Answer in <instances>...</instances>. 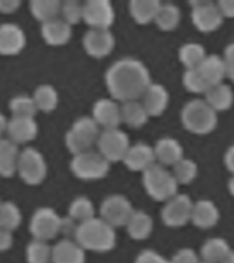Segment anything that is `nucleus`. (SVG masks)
I'll return each instance as SVG.
<instances>
[{
    "label": "nucleus",
    "instance_id": "nucleus-1",
    "mask_svg": "<svg viewBox=\"0 0 234 263\" xmlns=\"http://www.w3.org/2000/svg\"><path fill=\"white\" fill-rule=\"evenodd\" d=\"M107 90L111 98L119 103L140 100L151 85V73L147 65L137 58H121L106 70L104 74Z\"/></svg>",
    "mask_w": 234,
    "mask_h": 263
},
{
    "label": "nucleus",
    "instance_id": "nucleus-2",
    "mask_svg": "<svg viewBox=\"0 0 234 263\" xmlns=\"http://www.w3.org/2000/svg\"><path fill=\"white\" fill-rule=\"evenodd\" d=\"M74 240L85 251L104 254L114 250L116 246V232L115 228L107 223L104 219L94 217L78 223Z\"/></svg>",
    "mask_w": 234,
    "mask_h": 263
},
{
    "label": "nucleus",
    "instance_id": "nucleus-3",
    "mask_svg": "<svg viewBox=\"0 0 234 263\" xmlns=\"http://www.w3.org/2000/svg\"><path fill=\"white\" fill-rule=\"evenodd\" d=\"M181 122L193 135H208L218 125V112L204 99H192L181 110Z\"/></svg>",
    "mask_w": 234,
    "mask_h": 263
},
{
    "label": "nucleus",
    "instance_id": "nucleus-4",
    "mask_svg": "<svg viewBox=\"0 0 234 263\" xmlns=\"http://www.w3.org/2000/svg\"><path fill=\"white\" fill-rule=\"evenodd\" d=\"M143 186L148 196L156 201H167L178 193V182L171 170L156 162L143 173Z\"/></svg>",
    "mask_w": 234,
    "mask_h": 263
},
{
    "label": "nucleus",
    "instance_id": "nucleus-5",
    "mask_svg": "<svg viewBox=\"0 0 234 263\" xmlns=\"http://www.w3.org/2000/svg\"><path fill=\"white\" fill-rule=\"evenodd\" d=\"M111 163L96 149L74 155L70 160V170L80 180H102L110 173Z\"/></svg>",
    "mask_w": 234,
    "mask_h": 263
},
{
    "label": "nucleus",
    "instance_id": "nucleus-6",
    "mask_svg": "<svg viewBox=\"0 0 234 263\" xmlns=\"http://www.w3.org/2000/svg\"><path fill=\"white\" fill-rule=\"evenodd\" d=\"M48 173V164L44 155L37 148L26 147L20 154L16 174L25 184L34 186L45 180Z\"/></svg>",
    "mask_w": 234,
    "mask_h": 263
},
{
    "label": "nucleus",
    "instance_id": "nucleus-7",
    "mask_svg": "<svg viewBox=\"0 0 234 263\" xmlns=\"http://www.w3.org/2000/svg\"><path fill=\"white\" fill-rule=\"evenodd\" d=\"M62 217L52 207H38L33 211L29 221V233L34 240L47 241L53 240L61 233Z\"/></svg>",
    "mask_w": 234,
    "mask_h": 263
},
{
    "label": "nucleus",
    "instance_id": "nucleus-8",
    "mask_svg": "<svg viewBox=\"0 0 234 263\" xmlns=\"http://www.w3.org/2000/svg\"><path fill=\"white\" fill-rule=\"evenodd\" d=\"M134 210L127 196L122 193H111L100 203L99 217L104 219L107 223H110L112 228H121L126 226Z\"/></svg>",
    "mask_w": 234,
    "mask_h": 263
},
{
    "label": "nucleus",
    "instance_id": "nucleus-9",
    "mask_svg": "<svg viewBox=\"0 0 234 263\" xmlns=\"http://www.w3.org/2000/svg\"><path fill=\"white\" fill-rule=\"evenodd\" d=\"M96 147H98V151L110 163L122 162L127 149L130 147V139L126 132H123L119 127L102 130L96 141Z\"/></svg>",
    "mask_w": 234,
    "mask_h": 263
},
{
    "label": "nucleus",
    "instance_id": "nucleus-10",
    "mask_svg": "<svg viewBox=\"0 0 234 263\" xmlns=\"http://www.w3.org/2000/svg\"><path fill=\"white\" fill-rule=\"evenodd\" d=\"M193 203L194 201L189 195L180 192L167 201H164V205L160 211V218L164 225L168 228H181L190 222Z\"/></svg>",
    "mask_w": 234,
    "mask_h": 263
},
{
    "label": "nucleus",
    "instance_id": "nucleus-11",
    "mask_svg": "<svg viewBox=\"0 0 234 263\" xmlns=\"http://www.w3.org/2000/svg\"><path fill=\"white\" fill-rule=\"evenodd\" d=\"M190 18L193 25L201 33H212L223 24V15L217 3L209 0L190 2Z\"/></svg>",
    "mask_w": 234,
    "mask_h": 263
},
{
    "label": "nucleus",
    "instance_id": "nucleus-12",
    "mask_svg": "<svg viewBox=\"0 0 234 263\" xmlns=\"http://www.w3.org/2000/svg\"><path fill=\"white\" fill-rule=\"evenodd\" d=\"M84 22L90 29H108L115 22V8L110 0H86Z\"/></svg>",
    "mask_w": 234,
    "mask_h": 263
},
{
    "label": "nucleus",
    "instance_id": "nucleus-13",
    "mask_svg": "<svg viewBox=\"0 0 234 263\" xmlns=\"http://www.w3.org/2000/svg\"><path fill=\"white\" fill-rule=\"evenodd\" d=\"M82 47L92 58L108 57L115 48V37L108 29H89L82 37Z\"/></svg>",
    "mask_w": 234,
    "mask_h": 263
},
{
    "label": "nucleus",
    "instance_id": "nucleus-14",
    "mask_svg": "<svg viewBox=\"0 0 234 263\" xmlns=\"http://www.w3.org/2000/svg\"><path fill=\"white\" fill-rule=\"evenodd\" d=\"M92 118L102 127V130L116 129L122 123L121 104L112 98H100L93 103Z\"/></svg>",
    "mask_w": 234,
    "mask_h": 263
},
{
    "label": "nucleus",
    "instance_id": "nucleus-15",
    "mask_svg": "<svg viewBox=\"0 0 234 263\" xmlns=\"http://www.w3.org/2000/svg\"><path fill=\"white\" fill-rule=\"evenodd\" d=\"M122 163L131 172H140L143 174L147 168L156 163L153 147L147 143H143V141L130 144Z\"/></svg>",
    "mask_w": 234,
    "mask_h": 263
},
{
    "label": "nucleus",
    "instance_id": "nucleus-16",
    "mask_svg": "<svg viewBox=\"0 0 234 263\" xmlns=\"http://www.w3.org/2000/svg\"><path fill=\"white\" fill-rule=\"evenodd\" d=\"M26 34L20 25L7 22L0 25V55L14 57L25 48Z\"/></svg>",
    "mask_w": 234,
    "mask_h": 263
},
{
    "label": "nucleus",
    "instance_id": "nucleus-17",
    "mask_svg": "<svg viewBox=\"0 0 234 263\" xmlns=\"http://www.w3.org/2000/svg\"><path fill=\"white\" fill-rule=\"evenodd\" d=\"M7 139L21 145V144L32 143L38 135V125L34 118L24 117H11L8 119Z\"/></svg>",
    "mask_w": 234,
    "mask_h": 263
},
{
    "label": "nucleus",
    "instance_id": "nucleus-18",
    "mask_svg": "<svg viewBox=\"0 0 234 263\" xmlns=\"http://www.w3.org/2000/svg\"><path fill=\"white\" fill-rule=\"evenodd\" d=\"M140 102L143 103L149 117H160L168 107L170 93L163 84L151 82V85L145 89Z\"/></svg>",
    "mask_w": 234,
    "mask_h": 263
},
{
    "label": "nucleus",
    "instance_id": "nucleus-19",
    "mask_svg": "<svg viewBox=\"0 0 234 263\" xmlns=\"http://www.w3.org/2000/svg\"><path fill=\"white\" fill-rule=\"evenodd\" d=\"M152 147H153V152H155L156 162L163 164L166 167H168V166L172 167L177 162H180L184 158L182 144L171 136L160 137L159 140H156Z\"/></svg>",
    "mask_w": 234,
    "mask_h": 263
},
{
    "label": "nucleus",
    "instance_id": "nucleus-20",
    "mask_svg": "<svg viewBox=\"0 0 234 263\" xmlns=\"http://www.w3.org/2000/svg\"><path fill=\"white\" fill-rule=\"evenodd\" d=\"M85 252L74 238H62L52 246L51 263H85Z\"/></svg>",
    "mask_w": 234,
    "mask_h": 263
},
{
    "label": "nucleus",
    "instance_id": "nucleus-21",
    "mask_svg": "<svg viewBox=\"0 0 234 263\" xmlns=\"http://www.w3.org/2000/svg\"><path fill=\"white\" fill-rule=\"evenodd\" d=\"M219 218H221V211L212 200L199 199L193 203L190 222L196 228H200V229L213 228L219 222Z\"/></svg>",
    "mask_w": 234,
    "mask_h": 263
},
{
    "label": "nucleus",
    "instance_id": "nucleus-22",
    "mask_svg": "<svg viewBox=\"0 0 234 263\" xmlns=\"http://www.w3.org/2000/svg\"><path fill=\"white\" fill-rule=\"evenodd\" d=\"M40 32L43 40L47 44L52 45V47H61L70 41L73 36V26H70L59 16L56 20L41 24Z\"/></svg>",
    "mask_w": 234,
    "mask_h": 263
},
{
    "label": "nucleus",
    "instance_id": "nucleus-23",
    "mask_svg": "<svg viewBox=\"0 0 234 263\" xmlns=\"http://www.w3.org/2000/svg\"><path fill=\"white\" fill-rule=\"evenodd\" d=\"M20 154V145L7 137L0 139V176L8 178L15 174Z\"/></svg>",
    "mask_w": 234,
    "mask_h": 263
},
{
    "label": "nucleus",
    "instance_id": "nucleus-24",
    "mask_svg": "<svg viewBox=\"0 0 234 263\" xmlns=\"http://www.w3.org/2000/svg\"><path fill=\"white\" fill-rule=\"evenodd\" d=\"M200 70L201 76L208 82L209 86L222 84L226 78V66L222 55L218 53H207V57L201 65L197 67Z\"/></svg>",
    "mask_w": 234,
    "mask_h": 263
},
{
    "label": "nucleus",
    "instance_id": "nucleus-25",
    "mask_svg": "<svg viewBox=\"0 0 234 263\" xmlns=\"http://www.w3.org/2000/svg\"><path fill=\"white\" fill-rule=\"evenodd\" d=\"M204 100L217 112L227 111L234 104V90L229 84H218L211 86L204 95Z\"/></svg>",
    "mask_w": 234,
    "mask_h": 263
},
{
    "label": "nucleus",
    "instance_id": "nucleus-26",
    "mask_svg": "<svg viewBox=\"0 0 234 263\" xmlns=\"http://www.w3.org/2000/svg\"><path fill=\"white\" fill-rule=\"evenodd\" d=\"M125 228L133 240H145L151 236L153 230V218L144 210H134Z\"/></svg>",
    "mask_w": 234,
    "mask_h": 263
},
{
    "label": "nucleus",
    "instance_id": "nucleus-27",
    "mask_svg": "<svg viewBox=\"0 0 234 263\" xmlns=\"http://www.w3.org/2000/svg\"><path fill=\"white\" fill-rule=\"evenodd\" d=\"M231 252V247L223 237L207 238L200 247V259L208 263H221Z\"/></svg>",
    "mask_w": 234,
    "mask_h": 263
},
{
    "label": "nucleus",
    "instance_id": "nucleus-28",
    "mask_svg": "<svg viewBox=\"0 0 234 263\" xmlns=\"http://www.w3.org/2000/svg\"><path fill=\"white\" fill-rule=\"evenodd\" d=\"M121 115H122V123L127 125L131 129L143 127L144 125H147L151 118L140 100L121 103Z\"/></svg>",
    "mask_w": 234,
    "mask_h": 263
},
{
    "label": "nucleus",
    "instance_id": "nucleus-29",
    "mask_svg": "<svg viewBox=\"0 0 234 263\" xmlns=\"http://www.w3.org/2000/svg\"><path fill=\"white\" fill-rule=\"evenodd\" d=\"M160 4L159 0H130L129 12L135 24L148 25L155 22Z\"/></svg>",
    "mask_w": 234,
    "mask_h": 263
},
{
    "label": "nucleus",
    "instance_id": "nucleus-30",
    "mask_svg": "<svg viewBox=\"0 0 234 263\" xmlns=\"http://www.w3.org/2000/svg\"><path fill=\"white\" fill-rule=\"evenodd\" d=\"M61 0H30L29 10L37 21L41 24L56 20L61 16Z\"/></svg>",
    "mask_w": 234,
    "mask_h": 263
},
{
    "label": "nucleus",
    "instance_id": "nucleus-31",
    "mask_svg": "<svg viewBox=\"0 0 234 263\" xmlns=\"http://www.w3.org/2000/svg\"><path fill=\"white\" fill-rule=\"evenodd\" d=\"M205 57H207V51L200 43H196V41L184 43L178 48V59L185 66V70L199 67Z\"/></svg>",
    "mask_w": 234,
    "mask_h": 263
},
{
    "label": "nucleus",
    "instance_id": "nucleus-32",
    "mask_svg": "<svg viewBox=\"0 0 234 263\" xmlns=\"http://www.w3.org/2000/svg\"><path fill=\"white\" fill-rule=\"evenodd\" d=\"M33 100L36 103L37 110L43 112H52L59 104V93L56 88L51 84H41L33 92Z\"/></svg>",
    "mask_w": 234,
    "mask_h": 263
},
{
    "label": "nucleus",
    "instance_id": "nucleus-33",
    "mask_svg": "<svg viewBox=\"0 0 234 263\" xmlns=\"http://www.w3.org/2000/svg\"><path fill=\"white\" fill-rule=\"evenodd\" d=\"M70 130L74 132L78 137L85 140L86 143H89L90 145H94L96 141H98L99 136L102 133V127L99 126L98 122L92 117L82 115V117H78L77 119H74Z\"/></svg>",
    "mask_w": 234,
    "mask_h": 263
},
{
    "label": "nucleus",
    "instance_id": "nucleus-34",
    "mask_svg": "<svg viewBox=\"0 0 234 263\" xmlns=\"http://www.w3.org/2000/svg\"><path fill=\"white\" fill-rule=\"evenodd\" d=\"M181 22V10L174 3H162L155 18V25L163 32H171Z\"/></svg>",
    "mask_w": 234,
    "mask_h": 263
},
{
    "label": "nucleus",
    "instance_id": "nucleus-35",
    "mask_svg": "<svg viewBox=\"0 0 234 263\" xmlns=\"http://www.w3.org/2000/svg\"><path fill=\"white\" fill-rule=\"evenodd\" d=\"M69 217H71L78 223L85 222L90 218L96 217V207L94 203L88 196H75L69 204Z\"/></svg>",
    "mask_w": 234,
    "mask_h": 263
},
{
    "label": "nucleus",
    "instance_id": "nucleus-36",
    "mask_svg": "<svg viewBox=\"0 0 234 263\" xmlns=\"http://www.w3.org/2000/svg\"><path fill=\"white\" fill-rule=\"evenodd\" d=\"M8 108L11 111L12 117H24V118H34V115L38 112L33 96L26 93L12 96L8 102Z\"/></svg>",
    "mask_w": 234,
    "mask_h": 263
},
{
    "label": "nucleus",
    "instance_id": "nucleus-37",
    "mask_svg": "<svg viewBox=\"0 0 234 263\" xmlns=\"http://www.w3.org/2000/svg\"><path fill=\"white\" fill-rule=\"evenodd\" d=\"M22 222V213L14 201H2L0 204V229L14 232Z\"/></svg>",
    "mask_w": 234,
    "mask_h": 263
},
{
    "label": "nucleus",
    "instance_id": "nucleus-38",
    "mask_svg": "<svg viewBox=\"0 0 234 263\" xmlns=\"http://www.w3.org/2000/svg\"><path fill=\"white\" fill-rule=\"evenodd\" d=\"M171 173L178 185H188L196 180L199 174V166L193 159L182 158L171 167Z\"/></svg>",
    "mask_w": 234,
    "mask_h": 263
},
{
    "label": "nucleus",
    "instance_id": "nucleus-39",
    "mask_svg": "<svg viewBox=\"0 0 234 263\" xmlns=\"http://www.w3.org/2000/svg\"><path fill=\"white\" fill-rule=\"evenodd\" d=\"M26 262L28 263H51L52 262V247L47 241L34 240L26 246Z\"/></svg>",
    "mask_w": 234,
    "mask_h": 263
},
{
    "label": "nucleus",
    "instance_id": "nucleus-40",
    "mask_svg": "<svg viewBox=\"0 0 234 263\" xmlns=\"http://www.w3.org/2000/svg\"><path fill=\"white\" fill-rule=\"evenodd\" d=\"M182 84L188 92L196 95H205V92L211 88L197 67L185 70L184 76H182Z\"/></svg>",
    "mask_w": 234,
    "mask_h": 263
},
{
    "label": "nucleus",
    "instance_id": "nucleus-41",
    "mask_svg": "<svg viewBox=\"0 0 234 263\" xmlns=\"http://www.w3.org/2000/svg\"><path fill=\"white\" fill-rule=\"evenodd\" d=\"M61 18L74 26L84 21V3L78 0H65L61 6Z\"/></svg>",
    "mask_w": 234,
    "mask_h": 263
},
{
    "label": "nucleus",
    "instance_id": "nucleus-42",
    "mask_svg": "<svg viewBox=\"0 0 234 263\" xmlns=\"http://www.w3.org/2000/svg\"><path fill=\"white\" fill-rule=\"evenodd\" d=\"M65 144L67 149L70 151V154H73L74 155H80L82 152L90 151V149H93V145H90L89 143H86L85 140H82L81 137H78L74 132L69 130L66 132L65 135Z\"/></svg>",
    "mask_w": 234,
    "mask_h": 263
},
{
    "label": "nucleus",
    "instance_id": "nucleus-43",
    "mask_svg": "<svg viewBox=\"0 0 234 263\" xmlns=\"http://www.w3.org/2000/svg\"><path fill=\"white\" fill-rule=\"evenodd\" d=\"M171 263H200V255L193 248H181L170 259Z\"/></svg>",
    "mask_w": 234,
    "mask_h": 263
},
{
    "label": "nucleus",
    "instance_id": "nucleus-44",
    "mask_svg": "<svg viewBox=\"0 0 234 263\" xmlns=\"http://www.w3.org/2000/svg\"><path fill=\"white\" fill-rule=\"evenodd\" d=\"M223 62L226 66V78L234 82V41H230L223 49Z\"/></svg>",
    "mask_w": 234,
    "mask_h": 263
},
{
    "label": "nucleus",
    "instance_id": "nucleus-45",
    "mask_svg": "<svg viewBox=\"0 0 234 263\" xmlns=\"http://www.w3.org/2000/svg\"><path fill=\"white\" fill-rule=\"evenodd\" d=\"M134 263H171V260L153 250H143L135 256Z\"/></svg>",
    "mask_w": 234,
    "mask_h": 263
},
{
    "label": "nucleus",
    "instance_id": "nucleus-46",
    "mask_svg": "<svg viewBox=\"0 0 234 263\" xmlns=\"http://www.w3.org/2000/svg\"><path fill=\"white\" fill-rule=\"evenodd\" d=\"M78 229V222L74 221L73 218L66 215L62 217L61 221V233L65 236V238H74L75 232Z\"/></svg>",
    "mask_w": 234,
    "mask_h": 263
},
{
    "label": "nucleus",
    "instance_id": "nucleus-47",
    "mask_svg": "<svg viewBox=\"0 0 234 263\" xmlns=\"http://www.w3.org/2000/svg\"><path fill=\"white\" fill-rule=\"evenodd\" d=\"M12 244H14L12 232L0 229V252H6V251H8L12 247Z\"/></svg>",
    "mask_w": 234,
    "mask_h": 263
},
{
    "label": "nucleus",
    "instance_id": "nucleus-48",
    "mask_svg": "<svg viewBox=\"0 0 234 263\" xmlns=\"http://www.w3.org/2000/svg\"><path fill=\"white\" fill-rule=\"evenodd\" d=\"M21 7L20 0H0V12L2 14H14Z\"/></svg>",
    "mask_w": 234,
    "mask_h": 263
},
{
    "label": "nucleus",
    "instance_id": "nucleus-49",
    "mask_svg": "<svg viewBox=\"0 0 234 263\" xmlns=\"http://www.w3.org/2000/svg\"><path fill=\"white\" fill-rule=\"evenodd\" d=\"M217 4L223 18H234V0H219Z\"/></svg>",
    "mask_w": 234,
    "mask_h": 263
},
{
    "label": "nucleus",
    "instance_id": "nucleus-50",
    "mask_svg": "<svg viewBox=\"0 0 234 263\" xmlns=\"http://www.w3.org/2000/svg\"><path fill=\"white\" fill-rule=\"evenodd\" d=\"M223 162H225L226 168L231 174H234V143L226 149L225 155H223Z\"/></svg>",
    "mask_w": 234,
    "mask_h": 263
},
{
    "label": "nucleus",
    "instance_id": "nucleus-51",
    "mask_svg": "<svg viewBox=\"0 0 234 263\" xmlns=\"http://www.w3.org/2000/svg\"><path fill=\"white\" fill-rule=\"evenodd\" d=\"M7 125L8 119L6 118L3 112H0V139H3V136L7 133Z\"/></svg>",
    "mask_w": 234,
    "mask_h": 263
},
{
    "label": "nucleus",
    "instance_id": "nucleus-52",
    "mask_svg": "<svg viewBox=\"0 0 234 263\" xmlns=\"http://www.w3.org/2000/svg\"><path fill=\"white\" fill-rule=\"evenodd\" d=\"M227 189L231 196H234V174H231V177L229 178V182H227Z\"/></svg>",
    "mask_w": 234,
    "mask_h": 263
},
{
    "label": "nucleus",
    "instance_id": "nucleus-53",
    "mask_svg": "<svg viewBox=\"0 0 234 263\" xmlns=\"http://www.w3.org/2000/svg\"><path fill=\"white\" fill-rule=\"evenodd\" d=\"M221 263H234V251L231 250V252H230V254L227 255V256H226Z\"/></svg>",
    "mask_w": 234,
    "mask_h": 263
},
{
    "label": "nucleus",
    "instance_id": "nucleus-54",
    "mask_svg": "<svg viewBox=\"0 0 234 263\" xmlns=\"http://www.w3.org/2000/svg\"><path fill=\"white\" fill-rule=\"evenodd\" d=\"M200 263H208V262H204V260H200Z\"/></svg>",
    "mask_w": 234,
    "mask_h": 263
},
{
    "label": "nucleus",
    "instance_id": "nucleus-55",
    "mask_svg": "<svg viewBox=\"0 0 234 263\" xmlns=\"http://www.w3.org/2000/svg\"><path fill=\"white\" fill-rule=\"evenodd\" d=\"M0 204H2V200H0Z\"/></svg>",
    "mask_w": 234,
    "mask_h": 263
}]
</instances>
